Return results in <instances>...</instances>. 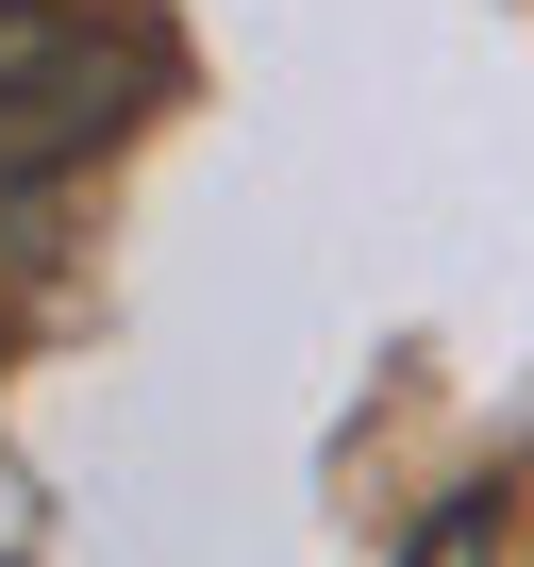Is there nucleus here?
Returning <instances> with one entry per match:
<instances>
[{"instance_id": "obj_1", "label": "nucleus", "mask_w": 534, "mask_h": 567, "mask_svg": "<svg viewBox=\"0 0 534 567\" xmlns=\"http://www.w3.org/2000/svg\"><path fill=\"white\" fill-rule=\"evenodd\" d=\"M134 84H151V68H134V34L101 18V0H0V167L84 151Z\"/></svg>"}, {"instance_id": "obj_2", "label": "nucleus", "mask_w": 534, "mask_h": 567, "mask_svg": "<svg viewBox=\"0 0 534 567\" xmlns=\"http://www.w3.org/2000/svg\"><path fill=\"white\" fill-rule=\"evenodd\" d=\"M401 567H501V501H451V517H434Z\"/></svg>"}]
</instances>
